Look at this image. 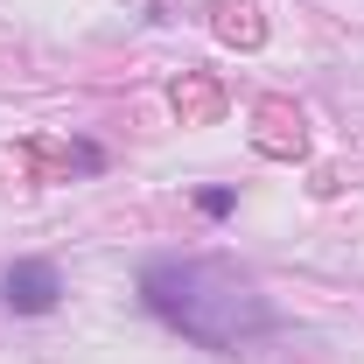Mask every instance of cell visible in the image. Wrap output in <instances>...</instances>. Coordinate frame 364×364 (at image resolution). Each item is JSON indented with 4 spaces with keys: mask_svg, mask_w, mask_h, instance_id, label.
I'll list each match as a JSON object with an SVG mask.
<instances>
[{
    "mask_svg": "<svg viewBox=\"0 0 364 364\" xmlns=\"http://www.w3.org/2000/svg\"><path fill=\"white\" fill-rule=\"evenodd\" d=\"M140 301L176 336L203 343V350H225V358L267 343L280 329L267 287L252 273H238L231 259H210V252H154V259H140Z\"/></svg>",
    "mask_w": 364,
    "mask_h": 364,
    "instance_id": "cell-1",
    "label": "cell"
},
{
    "mask_svg": "<svg viewBox=\"0 0 364 364\" xmlns=\"http://www.w3.org/2000/svg\"><path fill=\"white\" fill-rule=\"evenodd\" d=\"M0 301H7L14 316H49V309L63 301V273H56V259H43V252L14 259V267L0 273Z\"/></svg>",
    "mask_w": 364,
    "mask_h": 364,
    "instance_id": "cell-2",
    "label": "cell"
},
{
    "mask_svg": "<svg viewBox=\"0 0 364 364\" xmlns=\"http://www.w3.org/2000/svg\"><path fill=\"white\" fill-rule=\"evenodd\" d=\"M196 210L203 218H231L238 210V189H196Z\"/></svg>",
    "mask_w": 364,
    "mask_h": 364,
    "instance_id": "cell-3",
    "label": "cell"
}]
</instances>
